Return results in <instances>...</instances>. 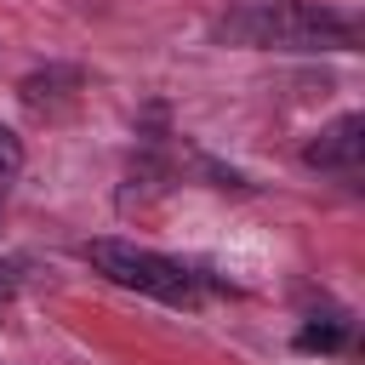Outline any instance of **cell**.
I'll use <instances>...</instances> for the list:
<instances>
[{
    "instance_id": "cell-1",
    "label": "cell",
    "mask_w": 365,
    "mask_h": 365,
    "mask_svg": "<svg viewBox=\"0 0 365 365\" xmlns=\"http://www.w3.org/2000/svg\"><path fill=\"white\" fill-rule=\"evenodd\" d=\"M217 40L251 51H354L359 23L319 0H234L217 17Z\"/></svg>"
},
{
    "instance_id": "cell-2",
    "label": "cell",
    "mask_w": 365,
    "mask_h": 365,
    "mask_svg": "<svg viewBox=\"0 0 365 365\" xmlns=\"http://www.w3.org/2000/svg\"><path fill=\"white\" fill-rule=\"evenodd\" d=\"M91 268L125 291H143L154 302H171V308H194L200 302V274L182 268L177 257H160V251H143L131 240H91L86 245Z\"/></svg>"
},
{
    "instance_id": "cell-3",
    "label": "cell",
    "mask_w": 365,
    "mask_h": 365,
    "mask_svg": "<svg viewBox=\"0 0 365 365\" xmlns=\"http://www.w3.org/2000/svg\"><path fill=\"white\" fill-rule=\"evenodd\" d=\"M302 165L354 177V171L365 165V114H336L331 125H319V131L302 143Z\"/></svg>"
},
{
    "instance_id": "cell-4",
    "label": "cell",
    "mask_w": 365,
    "mask_h": 365,
    "mask_svg": "<svg viewBox=\"0 0 365 365\" xmlns=\"http://www.w3.org/2000/svg\"><path fill=\"white\" fill-rule=\"evenodd\" d=\"M80 86H86V74H80V68L51 63V68L29 74V80L17 86V97H23V108H29V114H63V108L80 97Z\"/></svg>"
},
{
    "instance_id": "cell-5",
    "label": "cell",
    "mask_w": 365,
    "mask_h": 365,
    "mask_svg": "<svg viewBox=\"0 0 365 365\" xmlns=\"http://www.w3.org/2000/svg\"><path fill=\"white\" fill-rule=\"evenodd\" d=\"M348 342H354V319L336 314V308L308 314V325L297 331V348H319V354H336V348H348Z\"/></svg>"
},
{
    "instance_id": "cell-6",
    "label": "cell",
    "mask_w": 365,
    "mask_h": 365,
    "mask_svg": "<svg viewBox=\"0 0 365 365\" xmlns=\"http://www.w3.org/2000/svg\"><path fill=\"white\" fill-rule=\"evenodd\" d=\"M23 171V143L11 137V125H0V188Z\"/></svg>"
},
{
    "instance_id": "cell-7",
    "label": "cell",
    "mask_w": 365,
    "mask_h": 365,
    "mask_svg": "<svg viewBox=\"0 0 365 365\" xmlns=\"http://www.w3.org/2000/svg\"><path fill=\"white\" fill-rule=\"evenodd\" d=\"M17 285H23V262H17V257H0V302H6Z\"/></svg>"
}]
</instances>
